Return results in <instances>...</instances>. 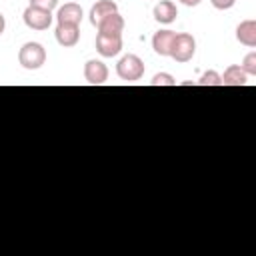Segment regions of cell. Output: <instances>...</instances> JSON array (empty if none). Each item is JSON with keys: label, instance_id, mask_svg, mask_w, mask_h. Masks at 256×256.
<instances>
[{"label": "cell", "instance_id": "8992f818", "mask_svg": "<svg viewBox=\"0 0 256 256\" xmlns=\"http://www.w3.org/2000/svg\"><path fill=\"white\" fill-rule=\"evenodd\" d=\"M96 50L100 56L104 58H112L122 50V36H114V34H100L96 36Z\"/></svg>", "mask_w": 256, "mask_h": 256}, {"label": "cell", "instance_id": "ffe728a7", "mask_svg": "<svg viewBox=\"0 0 256 256\" xmlns=\"http://www.w3.org/2000/svg\"><path fill=\"white\" fill-rule=\"evenodd\" d=\"M178 2H182L184 6H198L202 0H178Z\"/></svg>", "mask_w": 256, "mask_h": 256}, {"label": "cell", "instance_id": "8fae6325", "mask_svg": "<svg viewBox=\"0 0 256 256\" xmlns=\"http://www.w3.org/2000/svg\"><path fill=\"white\" fill-rule=\"evenodd\" d=\"M236 38L240 44L254 48L256 46V20H244L236 28Z\"/></svg>", "mask_w": 256, "mask_h": 256}, {"label": "cell", "instance_id": "9c48e42d", "mask_svg": "<svg viewBox=\"0 0 256 256\" xmlns=\"http://www.w3.org/2000/svg\"><path fill=\"white\" fill-rule=\"evenodd\" d=\"M152 14H154V20H156V22H160V24H172V22L176 20V16H178V10H176V4H174V2H170V0H160V2L154 6Z\"/></svg>", "mask_w": 256, "mask_h": 256}, {"label": "cell", "instance_id": "ba28073f", "mask_svg": "<svg viewBox=\"0 0 256 256\" xmlns=\"http://www.w3.org/2000/svg\"><path fill=\"white\" fill-rule=\"evenodd\" d=\"M174 38H176V32H172V30H160V32H156L152 36V48H154V52L158 56H170Z\"/></svg>", "mask_w": 256, "mask_h": 256}, {"label": "cell", "instance_id": "44dd1931", "mask_svg": "<svg viewBox=\"0 0 256 256\" xmlns=\"http://www.w3.org/2000/svg\"><path fill=\"white\" fill-rule=\"evenodd\" d=\"M4 28H6V20H4V16H2V12H0V34L4 32Z\"/></svg>", "mask_w": 256, "mask_h": 256}, {"label": "cell", "instance_id": "7a4b0ae2", "mask_svg": "<svg viewBox=\"0 0 256 256\" xmlns=\"http://www.w3.org/2000/svg\"><path fill=\"white\" fill-rule=\"evenodd\" d=\"M116 74H118V78H122L126 82H136L144 76V62L136 54H126L118 60Z\"/></svg>", "mask_w": 256, "mask_h": 256}, {"label": "cell", "instance_id": "5b68a950", "mask_svg": "<svg viewBox=\"0 0 256 256\" xmlns=\"http://www.w3.org/2000/svg\"><path fill=\"white\" fill-rule=\"evenodd\" d=\"M56 42L64 48H72L78 44L80 40V24H66V22H58L56 26Z\"/></svg>", "mask_w": 256, "mask_h": 256}, {"label": "cell", "instance_id": "3957f363", "mask_svg": "<svg viewBox=\"0 0 256 256\" xmlns=\"http://www.w3.org/2000/svg\"><path fill=\"white\" fill-rule=\"evenodd\" d=\"M194 52H196V40H194V36H190V34H186V32L176 34L170 56H172L176 62H188V60H192Z\"/></svg>", "mask_w": 256, "mask_h": 256}, {"label": "cell", "instance_id": "52a82bcc", "mask_svg": "<svg viewBox=\"0 0 256 256\" xmlns=\"http://www.w3.org/2000/svg\"><path fill=\"white\" fill-rule=\"evenodd\" d=\"M84 78L92 86H100L108 80V68L102 60H88L84 64Z\"/></svg>", "mask_w": 256, "mask_h": 256}, {"label": "cell", "instance_id": "ac0fdd59", "mask_svg": "<svg viewBox=\"0 0 256 256\" xmlns=\"http://www.w3.org/2000/svg\"><path fill=\"white\" fill-rule=\"evenodd\" d=\"M30 6H36V8H42V10H54L58 6V0H30Z\"/></svg>", "mask_w": 256, "mask_h": 256}, {"label": "cell", "instance_id": "7c38bea8", "mask_svg": "<svg viewBox=\"0 0 256 256\" xmlns=\"http://www.w3.org/2000/svg\"><path fill=\"white\" fill-rule=\"evenodd\" d=\"M56 20L58 22H66V24H80V20H82V8H80V4L68 2V4L60 6L58 12H56Z\"/></svg>", "mask_w": 256, "mask_h": 256}, {"label": "cell", "instance_id": "6da1fadb", "mask_svg": "<svg viewBox=\"0 0 256 256\" xmlns=\"http://www.w3.org/2000/svg\"><path fill=\"white\" fill-rule=\"evenodd\" d=\"M18 62L26 70H38L46 62V50L38 42H26L18 52Z\"/></svg>", "mask_w": 256, "mask_h": 256}, {"label": "cell", "instance_id": "9a60e30c", "mask_svg": "<svg viewBox=\"0 0 256 256\" xmlns=\"http://www.w3.org/2000/svg\"><path fill=\"white\" fill-rule=\"evenodd\" d=\"M200 86H222V78L216 70H208L202 74V78L198 80Z\"/></svg>", "mask_w": 256, "mask_h": 256}, {"label": "cell", "instance_id": "277c9868", "mask_svg": "<svg viewBox=\"0 0 256 256\" xmlns=\"http://www.w3.org/2000/svg\"><path fill=\"white\" fill-rule=\"evenodd\" d=\"M24 24L32 30H46L52 24V12L50 10H42L36 6H28L22 14Z\"/></svg>", "mask_w": 256, "mask_h": 256}, {"label": "cell", "instance_id": "30bf717a", "mask_svg": "<svg viewBox=\"0 0 256 256\" xmlns=\"http://www.w3.org/2000/svg\"><path fill=\"white\" fill-rule=\"evenodd\" d=\"M114 12H118L116 2H112V0H98V2L90 8V22H92L94 26H98L104 18H108V16L114 14Z\"/></svg>", "mask_w": 256, "mask_h": 256}, {"label": "cell", "instance_id": "e0dca14e", "mask_svg": "<svg viewBox=\"0 0 256 256\" xmlns=\"http://www.w3.org/2000/svg\"><path fill=\"white\" fill-rule=\"evenodd\" d=\"M152 86H176V80L172 74H166V72H160L156 74L152 80H150Z\"/></svg>", "mask_w": 256, "mask_h": 256}, {"label": "cell", "instance_id": "2e32d148", "mask_svg": "<svg viewBox=\"0 0 256 256\" xmlns=\"http://www.w3.org/2000/svg\"><path fill=\"white\" fill-rule=\"evenodd\" d=\"M240 68H242L248 76H256V52L246 54L244 60H242V64H240Z\"/></svg>", "mask_w": 256, "mask_h": 256}, {"label": "cell", "instance_id": "d6986e66", "mask_svg": "<svg viewBox=\"0 0 256 256\" xmlns=\"http://www.w3.org/2000/svg\"><path fill=\"white\" fill-rule=\"evenodd\" d=\"M210 2H212V6L216 10H228V8H232L236 4V0H210Z\"/></svg>", "mask_w": 256, "mask_h": 256}, {"label": "cell", "instance_id": "5bb4252c", "mask_svg": "<svg viewBox=\"0 0 256 256\" xmlns=\"http://www.w3.org/2000/svg\"><path fill=\"white\" fill-rule=\"evenodd\" d=\"M96 28H98V32H100V34H114V36H122V30H124V18H122L118 12H114V14H110L108 18H104Z\"/></svg>", "mask_w": 256, "mask_h": 256}, {"label": "cell", "instance_id": "4fadbf2b", "mask_svg": "<svg viewBox=\"0 0 256 256\" xmlns=\"http://www.w3.org/2000/svg\"><path fill=\"white\" fill-rule=\"evenodd\" d=\"M220 78H222V86H246L248 82V74L238 64L228 66Z\"/></svg>", "mask_w": 256, "mask_h": 256}]
</instances>
